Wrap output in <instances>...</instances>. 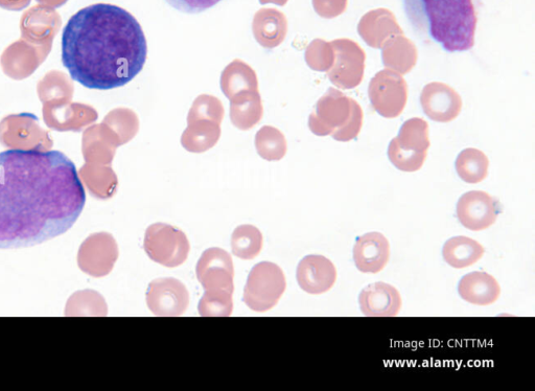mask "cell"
I'll return each mask as SVG.
<instances>
[{
    "label": "cell",
    "instance_id": "6da1fadb",
    "mask_svg": "<svg viewBox=\"0 0 535 391\" xmlns=\"http://www.w3.org/2000/svg\"><path fill=\"white\" fill-rule=\"evenodd\" d=\"M76 165L56 150L0 153V249L31 247L61 236L84 210Z\"/></svg>",
    "mask_w": 535,
    "mask_h": 391
},
{
    "label": "cell",
    "instance_id": "7a4b0ae2",
    "mask_svg": "<svg viewBox=\"0 0 535 391\" xmlns=\"http://www.w3.org/2000/svg\"><path fill=\"white\" fill-rule=\"evenodd\" d=\"M147 55L142 26L118 6H88L67 21L62 33V63L69 76L88 89L127 85L143 71Z\"/></svg>",
    "mask_w": 535,
    "mask_h": 391
},
{
    "label": "cell",
    "instance_id": "3957f363",
    "mask_svg": "<svg viewBox=\"0 0 535 391\" xmlns=\"http://www.w3.org/2000/svg\"><path fill=\"white\" fill-rule=\"evenodd\" d=\"M405 9L413 27L447 52L473 48L477 27L473 0H405Z\"/></svg>",
    "mask_w": 535,
    "mask_h": 391
},
{
    "label": "cell",
    "instance_id": "277c9868",
    "mask_svg": "<svg viewBox=\"0 0 535 391\" xmlns=\"http://www.w3.org/2000/svg\"><path fill=\"white\" fill-rule=\"evenodd\" d=\"M321 123L315 127L320 135L332 134L334 140L351 142L359 135L363 125V110L340 90L331 89L319 103Z\"/></svg>",
    "mask_w": 535,
    "mask_h": 391
},
{
    "label": "cell",
    "instance_id": "5b68a950",
    "mask_svg": "<svg viewBox=\"0 0 535 391\" xmlns=\"http://www.w3.org/2000/svg\"><path fill=\"white\" fill-rule=\"evenodd\" d=\"M430 148L429 126L423 119L408 120L388 148L391 164L403 172L421 170Z\"/></svg>",
    "mask_w": 535,
    "mask_h": 391
},
{
    "label": "cell",
    "instance_id": "8992f818",
    "mask_svg": "<svg viewBox=\"0 0 535 391\" xmlns=\"http://www.w3.org/2000/svg\"><path fill=\"white\" fill-rule=\"evenodd\" d=\"M287 287L281 268L270 262L255 265L244 289V303L253 311L266 312L277 305Z\"/></svg>",
    "mask_w": 535,
    "mask_h": 391
},
{
    "label": "cell",
    "instance_id": "52a82bcc",
    "mask_svg": "<svg viewBox=\"0 0 535 391\" xmlns=\"http://www.w3.org/2000/svg\"><path fill=\"white\" fill-rule=\"evenodd\" d=\"M144 248L153 262L168 268L182 265L191 249L182 230L165 223H155L147 229Z\"/></svg>",
    "mask_w": 535,
    "mask_h": 391
},
{
    "label": "cell",
    "instance_id": "ba28073f",
    "mask_svg": "<svg viewBox=\"0 0 535 391\" xmlns=\"http://www.w3.org/2000/svg\"><path fill=\"white\" fill-rule=\"evenodd\" d=\"M197 278L206 291L204 296L232 298L235 269L232 259L221 248H209L203 252L197 268Z\"/></svg>",
    "mask_w": 535,
    "mask_h": 391
},
{
    "label": "cell",
    "instance_id": "9c48e42d",
    "mask_svg": "<svg viewBox=\"0 0 535 391\" xmlns=\"http://www.w3.org/2000/svg\"><path fill=\"white\" fill-rule=\"evenodd\" d=\"M368 95L372 107L386 119L398 118L408 99V86L402 75L384 69L370 81Z\"/></svg>",
    "mask_w": 535,
    "mask_h": 391
},
{
    "label": "cell",
    "instance_id": "30bf717a",
    "mask_svg": "<svg viewBox=\"0 0 535 391\" xmlns=\"http://www.w3.org/2000/svg\"><path fill=\"white\" fill-rule=\"evenodd\" d=\"M335 58L330 79L340 89H353L361 84L365 71V52L350 39L332 42Z\"/></svg>",
    "mask_w": 535,
    "mask_h": 391
},
{
    "label": "cell",
    "instance_id": "8fae6325",
    "mask_svg": "<svg viewBox=\"0 0 535 391\" xmlns=\"http://www.w3.org/2000/svg\"><path fill=\"white\" fill-rule=\"evenodd\" d=\"M147 304L157 316H181L190 304L189 291L176 279H157L149 285Z\"/></svg>",
    "mask_w": 535,
    "mask_h": 391
},
{
    "label": "cell",
    "instance_id": "7c38bea8",
    "mask_svg": "<svg viewBox=\"0 0 535 391\" xmlns=\"http://www.w3.org/2000/svg\"><path fill=\"white\" fill-rule=\"evenodd\" d=\"M499 214L497 201L481 191L465 193L457 203V217L460 223L474 232L490 228Z\"/></svg>",
    "mask_w": 535,
    "mask_h": 391
},
{
    "label": "cell",
    "instance_id": "4fadbf2b",
    "mask_svg": "<svg viewBox=\"0 0 535 391\" xmlns=\"http://www.w3.org/2000/svg\"><path fill=\"white\" fill-rule=\"evenodd\" d=\"M119 258V247L109 234L91 236L82 246L80 264L84 271L102 278L113 269Z\"/></svg>",
    "mask_w": 535,
    "mask_h": 391
},
{
    "label": "cell",
    "instance_id": "5bb4252c",
    "mask_svg": "<svg viewBox=\"0 0 535 391\" xmlns=\"http://www.w3.org/2000/svg\"><path fill=\"white\" fill-rule=\"evenodd\" d=\"M421 104L427 117L438 123H449L455 120L462 107L457 92L447 84L433 82L422 91Z\"/></svg>",
    "mask_w": 535,
    "mask_h": 391
},
{
    "label": "cell",
    "instance_id": "9a60e30c",
    "mask_svg": "<svg viewBox=\"0 0 535 391\" xmlns=\"http://www.w3.org/2000/svg\"><path fill=\"white\" fill-rule=\"evenodd\" d=\"M297 282L309 294L328 292L337 280L335 265L323 256H308L297 267Z\"/></svg>",
    "mask_w": 535,
    "mask_h": 391
},
{
    "label": "cell",
    "instance_id": "2e32d148",
    "mask_svg": "<svg viewBox=\"0 0 535 391\" xmlns=\"http://www.w3.org/2000/svg\"><path fill=\"white\" fill-rule=\"evenodd\" d=\"M362 313L369 317H394L402 309V297L393 286L379 282L365 287L359 296Z\"/></svg>",
    "mask_w": 535,
    "mask_h": 391
},
{
    "label": "cell",
    "instance_id": "e0dca14e",
    "mask_svg": "<svg viewBox=\"0 0 535 391\" xmlns=\"http://www.w3.org/2000/svg\"><path fill=\"white\" fill-rule=\"evenodd\" d=\"M358 33L365 43L374 49H382L388 39L404 34L397 18L387 9L366 13L359 22Z\"/></svg>",
    "mask_w": 535,
    "mask_h": 391
},
{
    "label": "cell",
    "instance_id": "ac0fdd59",
    "mask_svg": "<svg viewBox=\"0 0 535 391\" xmlns=\"http://www.w3.org/2000/svg\"><path fill=\"white\" fill-rule=\"evenodd\" d=\"M390 259L389 241L380 233L366 234L356 241L354 261L363 273H379Z\"/></svg>",
    "mask_w": 535,
    "mask_h": 391
},
{
    "label": "cell",
    "instance_id": "d6986e66",
    "mask_svg": "<svg viewBox=\"0 0 535 391\" xmlns=\"http://www.w3.org/2000/svg\"><path fill=\"white\" fill-rule=\"evenodd\" d=\"M463 301L477 306H490L498 301L501 288L493 275L472 272L463 276L458 285Z\"/></svg>",
    "mask_w": 535,
    "mask_h": 391
},
{
    "label": "cell",
    "instance_id": "ffe728a7",
    "mask_svg": "<svg viewBox=\"0 0 535 391\" xmlns=\"http://www.w3.org/2000/svg\"><path fill=\"white\" fill-rule=\"evenodd\" d=\"M417 55L416 46L404 34L391 37L382 46L384 66L402 76L412 71Z\"/></svg>",
    "mask_w": 535,
    "mask_h": 391
},
{
    "label": "cell",
    "instance_id": "44dd1931",
    "mask_svg": "<svg viewBox=\"0 0 535 391\" xmlns=\"http://www.w3.org/2000/svg\"><path fill=\"white\" fill-rule=\"evenodd\" d=\"M484 247L468 237H454L448 240L443 249L445 261L456 269L476 264L483 257Z\"/></svg>",
    "mask_w": 535,
    "mask_h": 391
},
{
    "label": "cell",
    "instance_id": "7402d4cb",
    "mask_svg": "<svg viewBox=\"0 0 535 391\" xmlns=\"http://www.w3.org/2000/svg\"><path fill=\"white\" fill-rule=\"evenodd\" d=\"M455 167L463 181L475 184L487 177L490 161L482 151L470 148L458 155Z\"/></svg>",
    "mask_w": 535,
    "mask_h": 391
},
{
    "label": "cell",
    "instance_id": "603a6c76",
    "mask_svg": "<svg viewBox=\"0 0 535 391\" xmlns=\"http://www.w3.org/2000/svg\"><path fill=\"white\" fill-rule=\"evenodd\" d=\"M231 247L236 257L242 260H253L260 255L263 247V235L255 226H239L232 234Z\"/></svg>",
    "mask_w": 535,
    "mask_h": 391
},
{
    "label": "cell",
    "instance_id": "cb8c5ba5",
    "mask_svg": "<svg viewBox=\"0 0 535 391\" xmlns=\"http://www.w3.org/2000/svg\"><path fill=\"white\" fill-rule=\"evenodd\" d=\"M174 9L188 14H199L218 5L222 0H166Z\"/></svg>",
    "mask_w": 535,
    "mask_h": 391
},
{
    "label": "cell",
    "instance_id": "d4e9b609",
    "mask_svg": "<svg viewBox=\"0 0 535 391\" xmlns=\"http://www.w3.org/2000/svg\"><path fill=\"white\" fill-rule=\"evenodd\" d=\"M335 53L332 43L317 41L314 43V67L320 71H327L334 63Z\"/></svg>",
    "mask_w": 535,
    "mask_h": 391
},
{
    "label": "cell",
    "instance_id": "484cf974",
    "mask_svg": "<svg viewBox=\"0 0 535 391\" xmlns=\"http://www.w3.org/2000/svg\"><path fill=\"white\" fill-rule=\"evenodd\" d=\"M316 12L324 18H335L343 14L348 0H313Z\"/></svg>",
    "mask_w": 535,
    "mask_h": 391
}]
</instances>
